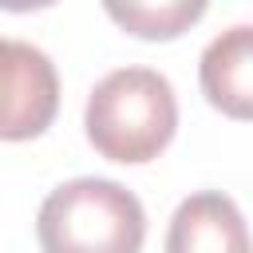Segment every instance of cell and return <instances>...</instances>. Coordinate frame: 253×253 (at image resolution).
Instances as JSON below:
<instances>
[{"label": "cell", "instance_id": "6da1fadb", "mask_svg": "<svg viewBox=\"0 0 253 253\" xmlns=\"http://www.w3.org/2000/svg\"><path fill=\"white\" fill-rule=\"evenodd\" d=\"M87 138L111 162H150L178 126V99L162 71L119 67L87 95Z\"/></svg>", "mask_w": 253, "mask_h": 253}, {"label": "cell", "instance_id": "7a4b0ae2", "mask_svg": "<svg viewBox=\"0 0 253 253\" xmlns=\"http://www.w3.org/2000/svg\"><path fill=\"white\" fill-rule=\"evenodd\" d=\"M43 253H138L146 237L142 202L111 178L55 186L36 217Z\"/></svg>", "mask_w": 253, "mask_h": 253}, {"label": "cell", "instance_id": "3957f363", "mask_svg": "<svg viewBox=\"0 0 253 253\" xmlns=\"http://www.w3.org/2000/svg\"><path fill=\"white\" fill-rule=\"evenodd\" d=\"M55 107H59L55 63L40 47L0 36V138L20 142L43 134L55 119Z\"/></svg>", "mask_w": 253, "mask_h": 253}, {"label": "cell", "instance_id": "277c9868", "mask_svg": "<svg viewBox=\"0 0 253 253\" xmlns=\"http://www.w3.org/2000/svg\"><path fill=\"white\" fill-rule=\"evenodd\" d=\"M166 253H253V241L237 202L221 190H202L174 210Z\"/></svg>", "mask_w": 253, "mask_h": 253}, {"label": "cell", "instance_id": "5b68a950", "mask_svg": "<svg viewBox=\"0 0 253 253\" xmlns=\"http://www.w3.org/2000/svg\"><path fill=\"white\" fill-rule=\"evenodd\" d=\"M198 79L206 99L229 119H253V24H233L202 51Z\"/></svg>", "mask_w": 253, "mask_h": 253}, {"label": "cell", "instance_id": "8992f818", "mask_svg": "<svg viewBox=\"0 0 253 253\" xmlns=\"http://www.w3.org/2000/svg\"><path fill=\"white\" fill-rule=\"evenodd\" d=\"M107 16L115 24H123L126 32L142 36V40H174L190 24H198L206 16V4L202 0H162V4H150V0H126V4H119V0H111Z\"/></svg>", "mask_w": 253, "mask_h": 253}]
</instances>
